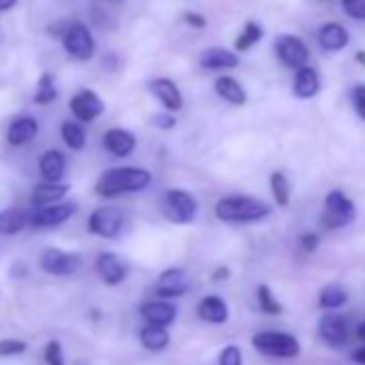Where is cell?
I'll use <instances>...</instances> for the list:
<instances>
[{
    "label": "cell",
    "mask_w": 365,
    "mask_h": 365,
    "mask_svg": "<svg viewBox=\"0 0 365 365\" xmlns=\"http://www.w3.org/2000/svg\"><path fill=\"white\" fill-rule=\"evenodd\" d=\"M153 174L146 168L135 165H120L106 170L97 182H95V194L99 198H118L123 194H135L150 185Z\"/></svg>",
    "instance_id": "6da1fadb"
},
{
    "label": "cell",
    "mask_w": 365,
    "mask_h": 365,
    "mask_svg": "<svg viewBox=\"0 0 365 365\" xmlns=\"http://www.w3.org/2000/svg\"><path fill=\"white\" fill-rule=\"evenodd\" d=\"M271 215V207L254 196H226L215 205V217L224 224H254Z\"/></svg>",
    "instance_id": "7a4b0ae2"
},
{
    "label": "cell",
    "mask_w": 365,
    "mask_h": 365,
    "mask_svg": "<svg viewBox=\"0 0 365 365\" xmlns=\"http://www.w3.org/2000/svg\"><path fill=\"white\" fill-rule=\"evenodd\" d=\"M252 346L271 359H294L301 352L299 339L284 331H260L252 337Z\"/></svg>",
    "instance_id": "3957f363"
},
{
    "label": "cell",
    "mask_w": 365,
    "mask_h": 365,
    "mask_svg": "<svg viewBox=\"0 0 365 365\" xmlns=\"http://www.w3.org/2000/svg\"><path fill=\"white\" fill-rule=\"evenodd\" d=\"M161 211L168 222L176 226H187L196 220L198 215V200L187 192V190H168L161 202Z\"/></svg>",
    "instance_id": "277c9868"
},
{
    "label": "cell",
    "mask_w": 365,
    "mask_h": 365,
    "mask_svg": "<svg viewBox=\"0 0 365 365\" xmlns=\"http://www.w3.org/2000/svg\"><path fill=\"white\" fill-rule=\"evenodd\" d=\"M356 217V207L354 202L339 190H333L324 198V211H322V226L327 230H339L352 224Z\"/></svg>",
    "instance_id": "5b68a950"
},
{
    "label": "cell",
    "mask_w": 365,
    "mask_h": 365,
    "mask_svg": "<svg viewBox=\"0 0 365 365\" xmlns=\"http://www.w3.org/2000/svg\"><path fill=\"white\" fill-rule=\"evenodd\" d=\"M61 41H63L65 52L76 61H91L95 56V50H97L95 37L91 35L88 26L82 22H69L61 35Z\"/></svg>",
    "instance_id": "8992f818"
},
{
    "label": "cell",
    "mask_w": 365,
    "mask_h": 365,
    "mask_svg": "<svg viewBox=\"0 0 365 365\" xmlns=\"http://www.w3.org/2000/svg\"><path fill=\"white\" fill-rule=\"evenodd\" d=\"M82 264H84V258L78 252H65L58 247H48L39 256V269L43 273L56 275V277L73 275L82 269Z\"/></svg>",
    "instance_id": "52a82bcc"
},
{
    "label": "cell",
    "mask_w": 365,
    "mask_h": 365,
    "mask_svg": "<svg viewBox=\"0 0 365 365\" xmlns=\"http://www.w3.org/2000/svg\"><path fill=\"white\" fill-rule=\"evenodd\" d=\"M78 211V202H54L41 209H33L31 211V220L29 226L37 228V230H48V228H56L61 224H65L67 220H71Z\"/></svg>",
    "instance_id": "ba28073f"
},
{
    "label": "cell",
    "mask_w": 365,
    "mask_h": 365,
    "mask_svg": "<svg viewBox=\"0 0 365 365\" xmlns=\"http://www.w3.org/2000/svg\"><path fill=\"white\" fill-rule=\"evenodd\" d=\"M318 335L329 348H344L350 341L352 329L346 316L337 312H327L318 322Z\"/></svg>",
    "instance_id": "9c48e42d"
},
{
    "label": "cell",
    "mask_w": 365,
    "mask_h": 365,
    "mask_svg": "<svg viewBox=\"0 0 365 365\" xmlns=\"http://www.w3.org/2000/svg\"><path fill=\"white\" fill-rule=\"evenodd\" d=\"M190 288H192V279H190L187 271L178 269V267H170V269L161 271L155 282V294L159 299H170V301L187 294Z\"/></svg>",
    "instance_id": "30bf717a"
},
{
    "label": "cell",
    "mask_w": 365,
    "mask_h": 365,
    "mask_svg": "<svg viewBox=\"0 0 365 365\" xmlns=\"http://www.w3.org/2000/svg\"><path fill=\"white\" fill-rule=\"evenodd\" d=\"M275 54L279 63L288 69H299L309 63V50L305 41L297 35H279L275 39Z\"/></svg>",
    "instance_id": "8fae6325"
},
{
    "label": "cell",
    "mask_w": 365,
    "mask_h": 365,
    "mask_svg": "<svg viewBox=\"0 0 365 365\" xmlns=\"http://www.w3.org/2000/svg\"><path fill=\"white\" fill-rule=\"evenodd\" d=\"M123 230V213L116 207H99L88 217V232L101 239H116Z\"/></svg>",
    "instance_id": "7c38bea8"
},
{
    "label": "cell",
    "mask_w": 365,
    "mask_h": 365,
    "mask_svg": "<svg viewBox=\"0 0 365 365\" xmlns=\"http://www.w3.org/2000/svg\"><path fill=\"white\" fill-rule=\"evenodd\" d=\"M69 110L76 116V120H80V123H93V120H97L106 112V103L101 101V97L95 91L82 88V91H78L71 97Z\"/></svg>",
    "instance_id": "4fadbf2b"
},
{
    "label": "cell",
    "mask_w": 365,
    "mask_h": 365,
    "mask_svg": "<svg viewBox=\"0 0 365 365\" xmlns=\"http://www.w3.org/2000/svg\"><path fill=\"white\" fill-rule=\"evenodd\" d=\"M140 316L144 318L146 324H157V327H170L176 316H178V307L176 303H172L170 299H153V301H144L138 307Z\"/></svg>",
    "instance_id": "5bb4252c"
},
{
    "label": "cell",
    "mask_w": 365,
    "mask_h": 365,
    "mask_svg": "<svg viewBox=\"0 0 365 365\" xmlns=\"http://www.w3.org/2000/svg\"><path fill=\"white\" fill-rule=\"evenodd\" d=\"M95 269L97 275L101 277V282L106 286H118L127 279V264L120 260V256H116L114 252H103L97 256L95 260Z\"/></svg>",
    "instance_id": "9a60e30c"
},
{
    "label": "cell",
    "mask_w": 365,
    "mask_h": 365,
    "mask_svg": "<svg viewBox=\"0 0 365 365\" xmlns=\"http://www.w3.org/2000/svg\"><path fill=\"white\" fill-rule=\"evenodd\" d=\"M150 93L157 97V101L168 112H178V110H182V106H185V99H182L180 88L170 78H157V80H153L150 82Z\"/></svg>",
    "instance_id": "2e32d148"
},
{
    "label": "cell",
    "mask_w": 365,
    "mask_h": 365,
    "mask_svg": "<svg viewBox=\"0 0 365 365\" xmlns=\"http://www.w3.org/2000/svg\"><path fill=\"white\" fill-rule=\"evenodd\" d=\"M135 135L129 129L112 127L103 133V148L114 157H129L135 150Z\"/></svg>",
    "instance_id": "e0dca14e"
},
{
    "label": "cell",
    "mask_w": 365,
    "mask_h": 365,
    "mask_svg": "<svg viewBox=\"0 0 365 365\" xmlns=\"http://www.w3.org/2000/svg\"><path fill=\"white\" fill-rule=\"evenodd\" d=\"M196 314L202 322H209V324H226L228 318H230V309H228V303L217 297V294H209V297H202L198 301V307H196Z\"/></svg>",
    "instance_id": "ac0fdd59"
},
{
    "label": "cell",
    "mask_w": 365,
    "mask_h": 365,
    "mask_svg": "<svg viewBox=\"0 0 365 365\" xmlns=\"http://www.w3.org/2000/svg\"><path fill=\"white\" fill-rule=\"evenodd\" d=\"M200 67L207 71H228L239 67V54L228 48H209L200 54Z\"/></svg>",
    "instance_id": "d6986e66"
},
{
    "label": "cell",
    "mask_w": 365,
    "mask_h": 365,
    "mask_svg": "<svg viewBox=\"0 0 365 365\" xmlns=\"http://www.w3.org/2000/svg\"><path fill=\"white\" fill-rule=\"evenodd\" d=\"M67 194H69V185H65V182H48V180H43L31 194V209H41V207H48V205L61 202V200H65Z\"/></svg>",
    "instance_id": "ffe728a7"
},
{
    "label": "cell",
    "mask_w": 365,
    "mask_h": 365,
    "mask_svg": "<svg viewBox=\"0 0 365 365\" xmlns=\"http://www.w3.org/2000/svg\"><path fill=\"white\" fill-rule=\"evenodd\" d=\"M39 133V123L33 116H18L9 123L7 129V142L11 146H24L33 142Z\"/></svg>",
    "instance_id": "44dd1931"
},
{
    "label": "cell",
    "mask_w": 365,
    "mask_h": 365,
    "mask_svg": "<svg viewBox=\"0 0 365 365\" xmlns=\"http://www.w3.org/2000/svg\"><path fill=\"white\" fill-rule=\"evenodd\" d=\"M294 80H292V93L299 99H312L320 93V78L318 71L309 65L294 69Z\"/></svg>",
    "instance_id": "7402d4cb"
},
{
    "label": "cell",
    "mask_w": 365,
    "mask_h": 365,
    "mask_svg": "<svg viewBox=\"0 0 365 365\" xmlns=\"http://www.w3.org/2000/svg\"><path fill=\"white\" fill-rule=\"evenodd\" d=\"M65 170H67V157L61 150L50 148L39 157V172H41L43 180L61 182V178L65 176Z\"/></svg>",
    "instance_id": "603a6c76"
},
{
    "label": "cell",
    "mask_w": 365,
    "mask_h": 365,
    "mask_svg": "<svg viewBox=\"0 0 365 365\" xmlns=\"http://www.w3.org/2000/svg\"><path fill=\"white\" fill-rule=\"evenodd\" d=\"M348 41H350L348 31L337 22H329L318 31V43L324 52H339L348 46Z\"/></svg>",
    "instance_id": "cb8c5ba5"
},
{
    "label": "cell",
    "mask_w": 365,
    "mask_h": 365,
    "mask_svg": "<svg viewBox=\"0 0 365 365\" xmlns=\"http://www.w3.org/2000/svg\"><path fill=\"white\" fill-rule=\"evenodd\" d=\"M215 93L232 106H245L247 103V93L243 88V84L239 80H235L232 76H220L215 80Z\"/></svg>",
    "instance_id": "d4e9b609"
},
{
    "label": "cell",
    "mask_w": 365,
    "mask_h": 365,
    "mask_svg": "<svg viewBox=\"0 0 365 365\" xmlns=\"http://www.w3.org/2000/svg\"><path fill=\"white\" fill-rule=\"evenodd\" d=\"M29 220H31V211L26 209H7L0 213V235L3 237H14L18 232H22L26 226H29Z\"/></svg>",
    "instance_id": "484cf974"
},
{
    "label": "cell",
    "mask_w": 365,
    "mask_h": 365,
    "mask_svg": "<svg viewBox=\"0 0 365 365\" xmlns=\"http://www.w3.org/2000/svg\"><path fill=\"white\" fill-rule=\"evenodd\" d=\"M140 341L146 350L150 352H161L170 346V333L165 327H157V324H144L140 331Z\"/></svg>",
    "instance_id": "4316f807"
},
{
    "label": "cell",
    "mask_w": 365,
    "mask_h": 365,
    "mask_svg": "<svg viewBox=\"0 0 365 365\" xmlns=\"http://www.w3.org/2000/svg\"><path fill=\"white\" fill-rule=\"evenodd\" d=\"M318 303H320V307H324L329 312H335V309H339V307H344L348 303V292L337 284H329V286H324L320 290Z\"/></svg>",
    "instance_id": "83f0119b"
},
{
    "label": "cell",
    "mask_w": 365,
    "mask_h": 365,
    "mask_svg": "<svg viewBox=\"0 0 365 365\" xmlns=\"http://www.w3.org/2000/svg\"><path fill=\"white\" fill-rule=\"evenodd\" d=\"M269 185H271V194L275 198V205L277 207H288L290 205V182H288V176L279 170H275L269 178Z\"/></svg>",
    "instance_id": "f1b7e54d"
},
{
    "label": "cell",
    "mask_w": 365,
    "mask_h": 365,
    "mask_svg": "<svg viewBox=\"0 0 365 365\" xmlns=\"http://www.w3.org/2000/svg\"><path fill=\"white\" fill-rule=\"evenodd\" d=\"M262 35H264L262 26L256 24L254 20H250V22L243 26V31H241V35L237 37V41H235V52H247V50H252V48L262 39Z\"/></svg>",
    "instance_id": "f546056e"
},
{
    "label": "cell",
    "mask_w": 365,
    "mask_h": 365,
    "mask_svg": "<svg viewBox=\"0 0 365 365\" xmlns=\"http://www.w3.org/2000/svg\"><path fill=\"white\" fill-rule=\"evenodd\" d=\"M61 138H63V142H65L71 150H82V148L86 146V131H84V127H82L80 123H71V120L63 123V127H61Z\"/></svg>",
    "instance_id": "4dcf8cb0"
},
{
    "label": "cell",
    "mask_w": 365,
    "mask_h": 365,
    "mask_svg": "<svg viewBox=\"0 0 365 365\" xmlns=\"http://www.w3.org/2000/svg\"><path fill=\"white\" fill-rule=\"evenodd\" d=\"M58 97V91H56V84H54V78L50 73H43L37 82V91H35V97L33 101L37 106H48L52 101H56Z\"/></svg>",
    "instance_id": "1f68e13d"
},
{
    "label": "cell",
    "mask_w": 365,
    "mask_h": 365,
    "mask_svg": "<svg viewBox=\"0 0 365 365\" xmlns=\"http://www.w3.org/2000/svg\"><path fill=\"white\" fill-rule=\"evenodd\" d=\"M256 299H258V305L264 314L269 316H279L284 312L282 303L277 301V297L273 294V290L267 286V284H260L258 290H256Z\"/></svg>",
    "instance_id": "d6a6232c"
},
{
    "label": "cell",
    "mask_w": 365,
    "mask_h": 365,
    "mask_svg": "<svg viewBox=\"0 0 365 365\" xmlns=\"http://www.w3.org/2000/svg\"><path fill=\"white\" fill-rule=\"evenodd\" d=\"M29 350V344L16 337L0 339V359H9V356H20Z\"/></svg>",
    "instance_id": "836d02e7"
},
{
    "label": "cell",
    "mask_w": 365,
    "mask_h": 365,
    "mask_svg": "<svg viewBox=\"0 0 365 365\" xmlns=\"http://www.w3.org/2000/svg\"><path fill=\"white\" fill-rule=\"evenodd\" d=\"M43 359L48 365H65V354H63V344L58 339H50L43 348Z\"/></svg>",
    "instance_id": "e575fe53"
},
{
    "label": "cell",
    "mask_w": 365,
    "mask_h": 365,
    "mask_svg": "<svg viewBox=\"0 0 365 365\" xmlns=\"http://www.w3.org/2000/svg\"><path fill=\"white\" fill-rule=\"evenodd\" d=\"M341 9L352 20H365V0H339Z\"/></svg>",
    "instance_id": "d590c367"
},
{
    "label": "cell",
    "mask_w": 365,
    "mask_h": 365,
    "mask_svg": "<svg viewBox=\"0 0 365 365\" xmlns=\"http://www.w3.org/2000/svg\"><path fill=\"white\" fill-rule=\"evenodd\" d=\"M220 365H243V352L237 344L226 346L220 352Z\"/></svg>",
    "instance_id": "8d00e7d4"
},
{
    "label": "cell",
    "mask_w": 365,
    "mask_h": 365,
    "mask_svg": "<svg viewBox=\"0 0 365 365\" xmlns=\"http://www.w3.org/2000/svg\"><path fill=\"white\" fill-rule=\"evenodd\" d=\"M352 106L361 120H365V84H356L352 88Z\"/></svg>",
    "instance_id": "74e56055"
},
{
    "label": "cell",
    "mask_w": 365,
    "mask_h": 365,
    "mask_svg": "<svg viewBox=\"0 0 365 365\" xmlns=\"http://www.w3.org/2000/svg\"><path fill=\"white\" fill-rule=\"evenodd\" d=\"M153 125L157 127V129H161V131H170V129H174L176 127V116H174V112H161V114H155L153 118Z\"/></svg>",
    "instance_id": "f35d334b"
},
{
    "label": "cell",
    "mask_w": 365,
    "mask_h": 365,
    "mask_svg": "<svg viewBox=\"0 0 365 365\" xmlns=\"http://www.w3.org/2000/svg\"><path fill=\"white\" fill-rule=\"evenodd\" d=\"M318 245H320L318 235H314V232H305V235L301 237V247H303V252L314 254V252L318 250Z\"/></svg>",
    "instance_id": "ab89813d"
},
{
    "label": "cell",
    "mask_w": 365,
    "mask_h": 365,
    "mask_svg": "<svg viewBox=\"0 0 365 365\" xmlns=\"http://www.w3.org/2000/svg\"><path fill=\"white\" fill-rule=\"evenodd\" d=\"M182 18H185V22L190 26H194V29H207V24H209V20L202 14H196V11H187Z\"/></svg>",
    "instance_id": "60d3db41"
},
{
    "label": "cell",
    "mask_w": 365,
    "mask_h": 365,
    "mask_svg": "<svg viewBox=\"0 0 365 365\" xmlns=\"http://www.w3.org/2000/svg\"><path fill=\"white\" fill-rule=\"evenodd\" d=\"M9 275L14 277V279H22V277H26L29 275V267L24 264V262H16L14 267H11V271H9Z\"/></svg>",
    "instance_id": "b9f144b4"
},
{
    "label": "cell",
    "mask_w": 365,
    "mask_h": 365,
    "mask_svg": "<svg viewBox=\"0 0 365 365\" xmlns=\"http://www.w3.org/2000/svg\"><path fill=\"white\" fill-rule=\"evenodd\" d=\"M228 277H230V269H228V267H217V269L213 271V275H211L213 282H226Z\"/></svg>",
    "instance_id": "7bdbcfd3"
},
{
    "label": "cell",
    "mask_w": 365,
    "mask_h": 365,
    "mask_svg": "<svg viewBox=\"0 0 365 365\" xmlns=\"http://www.w3.org/2000/svg\"><path fill=\"white\" fill-rule=\"evenodd\" d=\"M350 359H352L356 365H365V346H363V348H356V350L350 354Z\"/></svg>",
    "instance_id": "ee69618b"
},
{
    "label": "cell",
    "mask_w": 365,
    "mask_h": 365,
    "mask_svg": "<svg viewBox=\"0 0 365 365\" xmlns=\"http://www.w3.org/2000/svg\"><path fill=\"white\" fill-rule=\"evenodd\" d=\"M16 5H18V0H0V14L14 9Z\"/></svg>",
    "instance_id": "f6af8a7d"
},
{
    "label": "cell",
    "mask_w": 365,
    "mask_h": 365,
    "mask_svg": "<svg viewBox=\"0 0 365 365\" xmlns=\"http://www.w3.org/2000/svg\"><path fill=\"white\" fill-rule=\"evenodd\" d=\"M354 333H356V339L365 341V320H363V322H361V324L356 327V331H354Z\"/></svg>",
    "instance_id": "bcb514c9"
},
{
    "label": "cell",
    "mask_w": 365,
    "mask_h": 365,
    "mask_svg": "<svg viewBox=\"0 0 365 365\" xmlns=\"http://www.w3.org/2000/svg\"><path fill=\"white\" fill-rule=\"evenodd\" d=\"M356 61L365 67V52H363V50H359V52H356Z\"/></svg>",
    "instance_id": "7dc6e473"
}]
</instances>
